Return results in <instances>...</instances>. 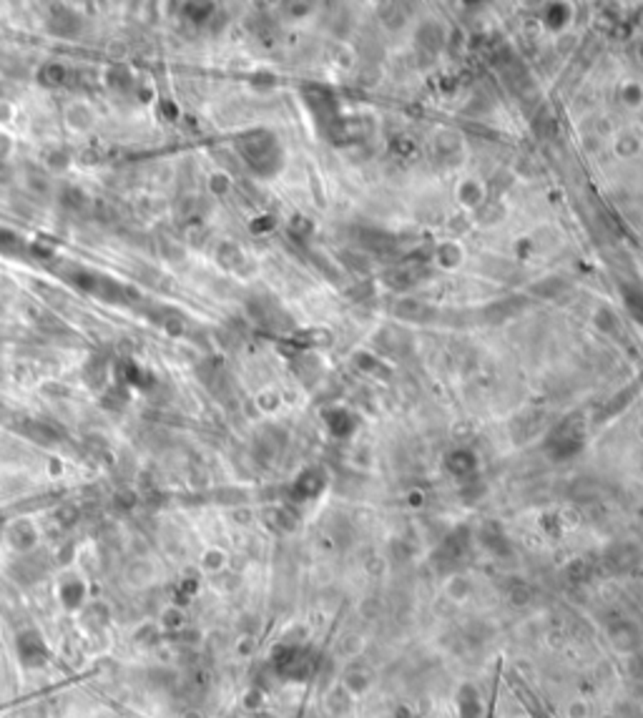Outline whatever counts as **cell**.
<instances>
[{
  "instance_id": "7a4b0ae2",
  "label": "cell",
  "mask_w": 643,
  "mask_h": 718,
  "mask_svg": "<svg viewBox=\"0 0 643 718\" xmlns=\"http://www.w3.org/2000/svg\"><path fill=\"white\" fill-rule=\"evenodd\" d=\"M15 656L26 670H38L46 668L50 661V648L41 630L35 628H23L15 635Z\"/></svg>"
},
{
  "instance_id": "6da1fadb",
  "label": "cell",
  "mask_w": 643,
  "mask_h": 718,
  "mask_svg": "<svg viewBox=\"0 0 643 718\" xmlns=\"http://www.w3.org/2000/svg\"><path fill=\"white\" fill-rule=\"evenodd\" d=\"M242 156L262 173H274L282 166V148H279L277 138L267 131H254L244 136Z\"/></svg>"
},
{
  "instance_id": "52a82bcc",
  "label": "cell",
  "mask_w": 643,
  "mask_h": 718,
  "mask_svg": "<svg viewBox=\"0 0 643 718\" xmlns=\"http://www.w3.org/2000/svg\"><path fill=\"white\" fill-rule=\"evenodd\" d=\"M161 638V628L156 623H144L139 630H136V641L144 643V646H151Z\"/></svg>"
},
{
  "instance_id": "30bf717a",
  "label": "cell",
  "mask_w": 643,
  "mask_h": 718,
  "mask_svg": "<svg viewBox=\"0 0 643 718\" xmlns=\"http://www.w3.org/2000/svg\"><path fill=\"white\" fill-rule=\"evenodd\" d=\"M26 718H41V711H28L26 713Z\"/></svg>"
},
{
  "instance_id": "9c48e42d",
  "label": "cell",
  "mask_w": 643,
  "mask_h": 718,
  "mask_svg": "<svg viewBox=\"0 0 643 718\" xmlns=\"http://www.w3.org/2000/svg\"><path fill=\"white\" fill-rule=\"evenodd\" d=\"M222 563H224L222 552H209L207 558H204V567H207V570H219Z\"/></svg>"
},
{
  "instance_id": "ba28073f",
  "label": "cell",
  "mask_w": 643,
  "mask_h": 718,
  "mask_svg": "<svg viewBox=\"0 0 643 718\" xmlns=\"http://www.w3.org/2000/svg\"><path fill=\"white\" fill-rule=\"evenodd\" d=\"M626 299H628V307L633 311H638L643 317V287H636V289H631L628 294H626Z\"/></svg>"
},
{
  "instance_id": "3957f363",
  "label": "cell",
  "mask_w": 643,
  "mask_h": 718,
  "mask_svg": "<svg viewBox=\"0 0 643 718\" xmlns=\"http://www.w3.org/2000/svg\"><path fill=\"white\" fill-rule=\"evenodd\" d=\"M58 601H61V605L68 610V613H76V610H81L86 603V585H84V580H66V583H61V588H58Z\"/></svg>"
},
{
  "instance_id": "8992f818",
  "label": "cell",
  "mask_w": 643,
  "mask_h": 718,
  "mask_svg": "<svg viewBox=\"0 0 643 718\" xmlns=\"http://www.w3.org/2000/svg\"><path fill=\"white\" fill-rule=\"evenodd\" d=\"M184 623H186V618H184V613H181V608L176 605H169L166 610H161V618H159V628L161 630H181L184 628Z\"/></svg>"
},
{
  "instance_id": "8fae6325",
  "label": "cell",
  "mask_w": 643,
  "mask_h": 718,
  "mask_svg": "<svg viewBox=\"0 0 643 718\" xmlns=\"http://www.w3.org/2000/svg\"><path fill=\"white\" fill-rule=\"evenodd\" d=\"M184 718H201V716H199V713H186Z\"/></svg>"
},
{
  "instance_id": "5b68a950",
  "label": "cell",
  "mask_w": 643,
  "mask_h": 718,
  "mask_svg": "<svg viewBox=\"0 0 643 718\" xmlns=\"http://www.w3.org/2000/svg\"><path fill=\"white\" fill-rule=\"evenodd\" d=\"M10 543H13V547H18V550H30V547L35 545V530L28 523H18L13 530H10Z\"/></svg>"
},
{
  "instance_id": "277c9868",
  "label": "cell",
  "mask_w": 643,
  "mask_h": 718,
  "mask_svg": "<svg viewBox=\"0 0 643 718\" xmlns=\"http://www.w3.org/2000/svg\"><path fill=\"white\" fill-rule=\"evenodd\" d=\"M153 578H156V570H153V565L146 563V560L133 563V565L128 567V573H126V580H128L133 588H146Z\"/></svg>"
}]
</instances>
